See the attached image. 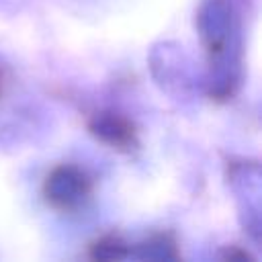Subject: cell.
Segmentation results:
<instances>
[{
  "label": "cell",
  "mask_w": 262,
  "mask_h": 262,
  "mask_svg": "<svg viewBox=\"0 0 262 262\" xmlns=\"http://www.w3.org/2000/svg\"><path fill=\"white\" fill-rule=\"evenodd\" d=\"M194 27L207 53V92L227 102L242 84V29L229 0H201Z\"/></svg>",
  "instance_id": "obj_1"
},
{
  "label": "cell",
  "mask_w": 262,
  "mask_h": 262,
  "mask_svg": "<svg viewBox=\"0 0 262 262\" xmlns=\"http://www.w3.org/2000/svg\"><path fill=\"white\" fill-rule=\"evenodd\" d=\"M94 188L96 182L86 168L66 162L49 170L43 180L41 194L49 209L63 215H74L86 209L94 196Z\"/></svg>",
  "instance_id": "obj_2"
},
{
  "label": "cell",
  "mask_w": 262,
  "mask_h": 262,
  "mask_svg": "<svg viewBox=\"0 0 262 262\" xmlns=\"http://www.w3.org/2000/svg\"><path fill=\"white\" fill-rule=\"evenodd\" d=\"M8 80H10V74H8V66L0 61V98L4 96L6 88H8Z\"/></svg>",
  "instance_id": "obj_6"
},
{
  "label": "cell",
  "mask_w": 262,
  "mask_h": 262,
  "mask_svg": "<svg viewBox=\"0 0 262 262\" xmlns=\"http://www.w3.org/2000/svg\"><path fill=\"white\" fill-rule=\"evenodd\" d=\"M139 260H178V242L170 231H158L143 242L131 246V256Z\"/></svg>",
  "instance_id": "obj_4"
},
{
  "label": "cell",
  "mask_w": 262,
  "mask_h": 262,
  "mask_svg": "<svg viewBox=\"0 0 262 262\" xmlns=\"http://www.w3.org/2000/svg\"><path fill=\"white\" fill-rule=\"evenodd\" d=\"M86 129L96 141L104 143L115 151L131 154L139 147L137 125L133 123V119H129L119 111L100 108L90 113L86 119Z\"/></svg>",
  "instance_id": "obj_3"
},
{
  "label": "cell",
  "mask_w": 262,
  "mask_h": 262,
  "mask_svg": "<svg viewBox=\"0 0 262 262\" xmlns=\"http://www.w3.org/2000/svg\"><path fill=\"white\" fill-rule=\"evenodd\" d=\"M90 260H125L131 256V244L117 231L102 233L88 244Z\"/></svg>",
  "instance_id": "obj_5"
}]
</instances>
